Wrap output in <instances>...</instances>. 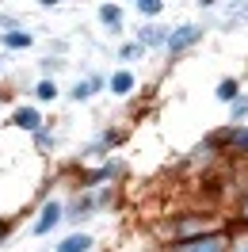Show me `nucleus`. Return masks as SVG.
<instances>
[{"label":"nucleus","instance_id":"f257e3e1","mask_svg":"<svg viewBox=\"0 0 248 252\" xmlns=\"http://www.w3.org/2000/svg\"><path fill=\"white\" fill-rule=\"evenodd\" d=\"M176 252H225V241L221 237H199V241H187Z\"/></svg>","mask_w":248,"mask_h":252},{"label":"nucleus","instance_id":"f03ea898","mask_svg":"<svg viewBox=\"0 0 248 252\" xmlns=\"http://www.w3.org/2000/svg\"><path fill=\"white\" fill-rule=\"evenodd\" d=\"M195 38H199V31H195V27H180V31H176V34L168 38V50H172V54H180V50H184V46H191Z\"/></svg>","mask_w":248,"mask_h":252},{"label":"nucleus","instance_id":"7ed1b4c3","mask_svg":"<svg viewBox=\"0 0 248 252\" xmlns=\"http://www.w3.org/2000/svg\"><path fill=\"white\" fill-rule=\"evenodd\" d=\"M62 218V206L58 203H46V210H42V218H38V225H34V233H46V229H54V221Z\"/></svg>","mask_w":248,"mask_h":252},{"label":"nucleus","instance_id":"20e7f679","mask_svg":"<svg viewBox=\"0 0 248 252\" xmlns=\"http://www.w3.org/2000/svg\"><path fill=\"white\" fill-rule=\"evenodd\" d=\"M16 126H23V130H38V126H42V119H38V111L19 107V111H16Z\"/></svg>","mask_w":248,"mask_h":252},{"label":"nucleus","instance_id":"39448f33","mask_svg":"<svg viewBox=\"0 0 248 252\" xmlns=\"http://www.w3.org/2000/svg\"><path fill=\"white\" fill-rule=\"evenodd\" d=\"M130 88H134V77H130V73H115V77H111V92L115 95H126Z\"/></svg>","mask_w":248,"mask_h":252},{"label":"nucleus","instance_id":"423d86ee","mask_svg":"<svg viewBox=\"0 0 248 252\" xmlns=\"http://www.w3.org/2000/svg\"><path fill=\"white\" fill-rule=\"evenodd\" d=\"M92 249V237H69L62 241V252H88Z\"/></svg>","mask_w":248,"mask_h":252},{"label":"nucleus","instance_id":"0eeeda50","mask_svg":"<svg viewBox=\"0 0 248 252\" xmlns=\"http://www.w3.org/2000/svg\"><path fill=\"white\" fill-rule=\"evenodd\" d=\"M99 16H103V23H107V27H119V19H123V12H119L115 4H103V8H99Z\"/></svg>","mask_w":248,"mask_h":252},{"label":"nucleus","instance_id":"6e6552de","mask_svg":"<svg viewBox=\"0 0 248 252\" xmlns=\"http://www.w3.org/2000/svg\"><path fill=\"white\" fill-rule=\"evenodd\" d=\"M12 50H19V46H31V34H23V31H8V38H4Z\"/></svg>","mask_w":248,"mask_h":252},{"label":"nucleus","instance_id":"1a4fd4ad","mask_svg":"<svg viewBox=\"0 0 248 252\" xmlns=\"http://www.w3.org/2000/svg\"><path fill=\"white\" fill-rule=\"evenodd\" d=\"M95 88H99V80H84V84H77V88H73V99H88Z\"/></svg>","mask_w":248,"mask_h":252},{"label":"nucleus","instance_id":"9d476101","mask_svg":"<svg viewBox=\"0 0 248 252\" xmlns=\"http://www.w3.org/2000/svg\"><path fill=\"white\" fill-rule=\"evenodd\" d=\"M221 142H233V145H241V149H248V134H241V130L237 134H221Z\"/></svg>","mask_w":248,"mask_h":252},{"label":"nucleus","instance_id":"9b49d317","mask_svg":"<svg viewBox=\"0 0 248 252\" xmlns=\"http://www.w3.org/2000/svg\"><path fill=\"white\" fill-rule=\"evenodd\" d=\"M138 8L145 12V16H156V12H160V0H141Z\"/></svg>","mask_w":248,"mask_h":252},{"label":"nucleus","instance_id":"f8f14e48","mask_svg":"<svg viewBox=\"0 0 248 252\" xmlns=\"http://www.w3.org/2000/svg\"><path fill=\"white\" fill-rule=\"evenodd\" d=\"M248 115V95L245 99H237V103H233V119H245Z\"/></svg>","mask_w":248,"mask_h":252},{"label":"nucleus","instance_id":"ddd939ff","mask_svg":"<svg viewBox=\"0 0 248 252\" xmlns=\"http://www.w3.org/2000/svg\"><path fill=\"white\" fill-rule=\"evenodd\" d=\"M217 95H221V99H233V95H237V84H233V80H225V84L217 88Z\"/></svg>","mask_w":248,"mask_h":252},{"label":"nucleus","instance_id":"4468645a","mask_svg":"<svg viewBox=\"0 0 248 252\" xmlns=\"http://www.w3.org/2000/svg\"><path fill=\"white\" fill-rule=\"evenodd\" d=\"M141 42H164V34H160V31H153V27H149V31H141Z\"/></svg>","mask_w":248,"mask_h":252},{"label":"nucleus","instance_id":"2eb2a0df","mask_svg":"<svg viewBox=\"0 0 248 252\" xmlns=\"http://www.w3.org/2000/svg\"><path fill=\"white\" fill-rule=\"evenodd\" d=\"M38 95H42V99H54V95H58V88L46 80V84H38Z\"/></svg>","mask_w":248,"mask_h":252},{"label":"nucleus","instance_id":"dca6fc26","mask_svg":"<svg viewBox=\"0 0 248 252\" xmlns=\"http://www.w3.org/2000/svg\"><path fill=\"white\" fill-rule=\"evenodd\" d=\"M123 58H126V62H134V58H141V50H138V46H126Z\"/></svg>","mask_w":248,"mask_h":252},{"label":"nucleus","instance_id":"f3484780","mask_svg":"<svg viewBox=\"0 0 248 252\" xmlns=\"http://www.w3.org/2000/svg\"><path fill=\"white\" fill-rule=\"evenodd\" d=\"M237 252H248V241H241V245H237Z\"/></svg>","mask_w":248,"mask_h":252}]
</instances>
